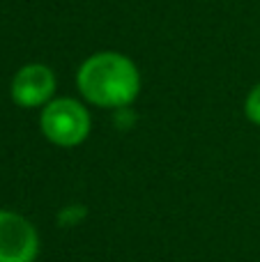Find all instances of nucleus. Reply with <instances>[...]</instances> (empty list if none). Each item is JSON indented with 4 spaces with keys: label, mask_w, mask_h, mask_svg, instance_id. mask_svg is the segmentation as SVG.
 <instances>
[{
    "label": "nucleus",
    "mask_w": 260,
    "mask_h": 262,
    "mask_svg": "<svg viewBox=\"0 0 260 262\" xmlns=\"http://www.w3.org/2000/svg\"><path fill=\"white\" fill-rule=\"evenodd\" d=\"M76 88L85 104L118 111L138 99L143 78L129 55L120 51H97L78 64Z\"/></svg>",
    "instance_id": "nucleus-1"
},
{
    "label": "nucleus",
    "mask_w": 260,
    "mask_h": 262,
    "mask_svg": "<svg viewBox=\"0 0 260 262\" xmlns=\"http://www.w3.org/2000/svg\"><path fill=\"white\" fill-rule=\"evenodd\" d=\"M39 129L51 145L74 149L90 138L92 115L85 101L74 97H55L41 108Z\"/></svg>",
    "instance_id": "nucleus-2"
},
{
    "label": "nucleus",
    "mask_w": 260,
    "mask_h": 262,
    "mask_svg": "<svg viewBox=\"0 0 260 262\" xmlns=\"http://www.w3.org/2000/svg\"><path fill=\"white\" fill-rule=\"evenodd\" d=\"M39 246V232L30 219L0 209V262H35Z\"/></svg>",
    "instance_id": "nucleus-3"
},
{
    "label": "nucleus",
    "mask_w": 260,
    "mask_h": 262,
    "mask_svg": "<svg viewBox=\"0 0 260 262\" xmlns=\"http://www.w3.org/2000/svg\"><path fill=\"white\" fill-rule=\"evenodd\" d=\"M58 78L55 72L44 62H28L12 76L9 97L21 108H44L51 99H55Z\"/></svg>",
    "instance_id": "nucleus-4"
},
{
    "label": "nucleus",
    "mask_w": 260,
    "mask_h": 262,
    "mask_svg": "<svg viewBox=\"0 0 260 262\" xmlns=\"http://www.w3.org/2000/svg\"><path fill=\"white\" fill-rule=\"evenodd\" d=\"M244 115H247V120L251 124L260 127V81L247 92V99H244Z\"/></svg>",
    "instance_id": "nucleus-5"
}]
</instances>
